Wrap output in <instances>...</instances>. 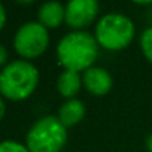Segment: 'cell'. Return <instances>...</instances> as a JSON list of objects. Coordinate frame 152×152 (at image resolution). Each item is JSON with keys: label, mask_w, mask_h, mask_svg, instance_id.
<instances>
[{"label": "cell", "mask_w": 152, "mask_h": 152, "mask_svg": "<svg viewBox=\"0 0 152 152\" xmlns=\"http://www.w3.org/2000/svg\"><path fill=\"white\" fill-rule=\"evenodd\" d=\"M5 112H6V106H5V102L2 100V97H0V121L5 116Z\"/></svg>", "instance_id": "obj_15"}, {"label": "cell", "mask_w": 152, "mask_h": 152, "mask_svg": "<svg viewBox=\"0 0 152 152\" xmlns=\"http://www.w3.org/2000/svg\"><path fill=\"white\" fill-rule=\"evenodd\" d=\"M37 84L39 72L26 60L12 61L0 72V94L9 100L27 99L33 94Z\"/></svg>", "instance_id": "obj_2"}, {"label": "cell", "mask_w": 152, "mask_h": 152, "mask_svg": "<svg viewBox=\"0 0 152 152\" xmlns=\"http://www.w3.org/2000/svg\"><path fill=\"white\" fill-rule=\"evenodd\" d=\"M146 148H148L149 152H152V134H149L148 139H146Z\"/></svg>", "instance_id": "obj_16"}, {"label": "cell", "mask_w": 152, "mask_h": 152, "mask_svg": "<svg viewBox=\"0 0 152 152\" xmlns=\"http://www.w3.org/2000/svg\"><path fill=\"white\" fill-rule=\"evenodd\" d=\"M140 46L145 54V57L152 63V27L146 28L140 37Z\"/></svg>", "instance_id": "obj_11"}, {"label": "cell", "mask_w": 152, "mask_h": 152, "mask_svg": "<svg viewBox=\"0 0 152 152\" xmlns=\"http://www.w3.org/2000/svg\"><path fill=\"white\" fill-rule=\"evenodd\" d=\"M82 82H84L85 88L94 96L107 94L113 85L112 76L109 75V72H106L102 67H91V69L85 70Z\"/></svg>", "instance_id": "obj_7"}, {"label": "cell", "mask_w": 152, "mask_h": 152, "mask_svg": "<svg viewBox=\"0 0 152 152\" xmlns=\"http://www.w3.org/2000/svg\"><path fill=\"white\" fill-rule=\"evenodd\" d=\"M26 140L30 152H60L67 142V131L57 116H45L28 130Z\"/></svg>", "instance_id": "obj_3"}, {"label": "cell", "mask_w": 152, "mask_h": 152, "mask_svg": "<svg viewBox=\"0 0 152 152\" xmlns=\"http://www.w3.org/2000/svg\"><path fill=\"white\" fill-rule=\"evenodd\" d=\"M134 36V24L121 14L104 15L96 27V40L109 51L124 49Z\"/></svg>", "instance_id": "obj_4"}, {"label": "cell", "mask_w": 152, "mask_h": 152, "mask_svg": "<svg viewBox=\"0 0 152 152\" xmlns=\"http://www.w3.org/2000/svg\"><path fill=\"white\" fill-rule=\"evenodd\" d=\"M99 14V3L96 0H72L66 6L64 21L69 27L82 28L90 26Z\"/></svg>", "instance_id": "obj_6"}, {"label": "cell", "mask_w": 152, "mask_h": 152, "mask_svg": "<svg viewBox=\"0 0 152 152\" xmlns=\"http://www.w3.org/2000/svg\"><path fill=\"white\" fill-rule=\"evenodd\" d=\"M8 60V51L3 45H0V66H3Z\"/></svg>", "instance_id": "obj_13"}, {"label": "cell", "mask_w": 152, "mask_h": 152, "mask_svg": "<svg viewBox=\"0 0 152 152\" xmlns=\"http://www.w3.org/2000/svg\"><path fill=\"white\" fill-rule=\"evenodd\" d=\"M5 23H6V11H5V8H3V5L0 3V30L3 28V26H5Z\"/></svg>", "instance_id": "obj_14"}, {"label": "cell", "mask_w": 152, "mask_h": 152, "mask_svg": "<svg viewBox=\"0 0 152 152\" xmlns=\"http://www.w3.org/2000/svg\"><path fill=\"white\" fill-rule=\"evenodd\" d=\"M37 17L39 23L45 28H55L64 21L66 8H63V5L58 2H46L40 6Z\"/></svg>", "instance_id": "obj_8"}, {"label": "cell", "mask_w": 152, "mask_h": 152, "mask_svg": "<svg viewBox=\"0 0 152 152\" xmlns=\"http://www.w3.org/2000/svg\"><path fill=\"white\" fill-rule=\"evenodd\" d=\"M85 115V106L81 100H76V99H70L67 100L58 110V119L60 122L67 128V127H73L76 125L79 121H82Z\"/></svg>", "instance_id": "obj_9"}, {"label": "cell", "mask_w": 152, "mask_h": 152, "mask_svg": "<svg viewBox=\"0 0 152 152\" xmlns=\"http://www.w3.org/2000/svg\"><path fill=\"white\" fill-rule=\"evenodd\" d=\"M0 152H30L27 146L15 142V140H3L0 142Z\"/></svg>", "instance_id": "obj_12"}, {"label": "cell", "mask_w": 152, "mask_h": 152, "mask_svg": "<svg viewBox=\"0 0 152 152\" xmlns=\"http://www.w3.org/2000/svg\"><path fill=\"white\" fill-rule=\"evenodd\" d=\"M57 55L66 70L85 72L93 67L99 55V43L96 37L87 31H73L60 40Z\"/></svg>", "instance_id": "obj_1"}, {"label": "cell", "mask_w": 152, "mask_h": 152, "mask_svg": "<svg viewBox=\"0 0 152 152\" xmlns=\"http://www.w3.org/2000/svg\"><path fill=\"white\" fill-rule=\"evenodd\" d=\"M57 88L60 94L66 99H72L73 96L78 94L81 90V76L78 72H72V70H64L57 81Z\"/></svg>", "instance_id": "obj_10"}, {"label": "cell", "mask_w": 152, "mask_h": 152, "mask_svg": "<svg viewBox=\"0 0 152 152\" xmlns=\"http://www.w3.org/2000/svg\"><path fill=\"white\" fill-rule=\"evenodd\" d=\"M49 43L48 30L40 23H26L23 24L14 37L15 51L24 58H36L45 52Z\"/></svg>", "instance_id": "obj_5"}]
</instances>
